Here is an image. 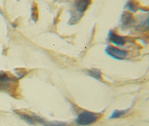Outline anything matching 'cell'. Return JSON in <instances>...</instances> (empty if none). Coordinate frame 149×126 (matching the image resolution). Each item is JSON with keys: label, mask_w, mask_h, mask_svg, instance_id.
I'll list each match as a JSON object with an SVG mask.
<instances>
[{"label": "cell", "mask_w": 149, "mask_h": 126, "mask_svg": "<svg viewBox=\"0 0 149 126\" xmlns=\"http://www.w3.org/2000/svg\"><path fill=\"white\" fill-rule=\"evenodd\" d=\"M19 86L18 79L6 72H0V91L7 93L10 95L15 96Z\"/></svg>", "instance_id": "obj_1"}, {"label": "cell", "mask_w": 149, "mask_h": 126, "mask_svg": "<svg viewBox=\"0 0 149 126\" xmlns=\"http://www.w3.org/2000/svg\"><path fill=\"white\" fill-rule=\"evenodd\" d=\"M99 118L100 116L97 113L83 111L79 114L75 120V123L78 126H89L96 122Z\"/></svg>", "instance_id": "obj_2"}, {"label": "cell", "mask_w": 149, "mask_h": 126, "mask_svg": "<svg viewBox=\"0 0 149 126\" xmlns=\"http://www.w3.org/2000/svg\"><path fill=\"white\" fill-rule=\"evenodd\" d=\"M105 51L108 55L116 60H123L127 56V51L111 45L107 46Z\"/></svg>", "instance_id": "obj_3"}, {"label": "cell", "mask_w": 149, "mask_h": 126, "mask_svg": "<svg viewBox=\"0 0 149 126\" xmlns=\"http://www.w3.org/2000/svg\"><path fill=\"white\" fill-rule=\"evenodd\" d=\"M109 40L117 46H123L126 43V39L124 37L119 36L113 32H109Z\"/></svg>", "instance_id": "obj_4"}, {"label": "cell", "mask_w": 149, "mask_h": 126, "mask_svg": "<svg viewBox=\"0 0 149 126\" xmlns=\"http://www.w3.org/2000/svg\"><path fill=\"white\" fill-rule=\"evenodd\" d=\"M90 4V1H77L74 3L75 8L77 11L78 12L79 15L82 16Z\"/></svg>", "instance_id": "obj_5"}, {"label": "cell", "mask_w": 149, "mask_h": 126, "mask_svg": "<svg viewBox=\"0 0 149 126\" xmlns=\"http://www.w3.org/2000/svg\"><path fill=\"white\" fill-rule=\"evenodd\" d=\"M121 22L123 27H129L134 24L135 19L131 13L126 12L122 14Z\"/></svg>", "instance_id": "obj_6"}, {"label": "cell", "mask_w": 149, "mask_h": 126, "mask_svg": "<svg viewBox=\"0 0 149 126\" xmlns=\"http://www.w3.org/2000/svg\"><path fill=\"white\" fill-rule=\"evenodd\" d=\"M88 75L96 80L102 81V73L100 70L92 68L87 71Z\"/></svg>", "instance_id": "obj_7"}, {"label": "cell", "mask_w": 149, "mask_h": 126, "mask_svg": "<svg viewBox=\"0 0 149 126\" xmlns=\"http://www.w3.org/2000/svg\"><path fill=\"white\" fill-rule=\"evenodd\" d=\"M20 117L23 120H24L25 121H26V122H27L28 124L30 125H36V123L35 122L32 115H29L27 114H25L24 113H18Z\"/></svg>", "instance_id": "obj_8"}, {"label": "cell", "mask_w": 149, "mask_h": 126, "mask_svg": "<svg viewBox=\"0 0 149 126\" xmlns=\"http://www.w3.org/2000/svg\"><path fill=\"white\" fill-rule=\"evenodd\" d=\"M129 109H125V110H121V111L115 110L114 112H113V113H112V114L110 116L109 118H111V119L119 118L121 117L122 116H123L126 113H127V112H129Z\"/></svg>", "instance_id": "obj_9"}, {"label": "cell", "mask_w": 149, "mask_h": 126, "mask_svg": "<svg viewBox=\"0 0 149 126\" xmlns=\"http://www.w3.org/2000/svg\"><path fill=\"white\" fill-rule=\"evenodd\" d=\"M127 6L130 10L134 12H135L136 10L137 9V5H135V3L134 2H129Z\"/></svg>", "instance_id": "obj_10"}]
</instances>
